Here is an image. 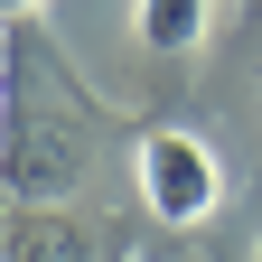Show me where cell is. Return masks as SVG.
<instances>
[{
  "label": "cell",
  "mask_w": 262,
  "mask_h": 262,
  "mask_svg": "<svg viewBox=\"0 0 262 262\" xmlns=\"http://www.w3.org/2000/svg\"><path fill=\"white\" fill-rule=\"evenodd\" d=\"M0 262H94V225L75 206H19L0 225Z\"/></svg>",
  "instance_id": "3957f363"
},
{
  "label": "cell",
  "mask_w": 262,
  "mask_h": 262,
  "mask_svg": "<svg viewBox=\"0 0 262 262\" xmlns=\"http://www.w3.org/2000/svg\"><path fill=\"white\" fill-rule=\"evenodd\" d=\"M38 47H10V75H0V187L19 196V206H56V196L84 187V122L56 103V94L38 84V66H28Z\"/></svg>",
  "instance_id": "6da1fadb"
},
{
  "label": "cell",
  "mask_w": 262,
  "mask_h": 262,
  "mask_svg": "<svg viewBox=\"0 0 262 262\" xmlns=\"http://www.w3.org/2000/svg\"><path fill=\"white\" fill-rule=\"evenodd\" d=\"M206 28H215V0H131L141 56H187V47H206Z\"/></svg>",
  "instance_id": "277c9868"
},
{
  "label": "cell",
  "mask_w": 262,
  "mask_h": 262,
  "mask_svg": "<svg viewBox=\"0 0 262 262\" xmlns=\"http://www.w3.org/2000/svg\"><path fill=\"white\" fill-rule=\"evenodd\" d=\"M253 262H262V253H253Z\"/></svg>",
  "instance_id": "8992f818"
},
{
  "label": "cell",
  "mask_w": 262,
  "mask_h": 262,
  "mask_svg": "<svg viewBox=\"0 0 262 262\" xmlns=\"http://www.w3.org/2000/svg\"><path fill=\"white\" fill-rule=\"evenodd\" d=\"M131 178H141V206L169 225V234H187V225H206V215L225 206V169H215V150L196 141V131H178V122L141 131Z\"/></svg>",
  "instance_id": "7a4b0ae2"
},
{
  "label": "cell",
  "mask_w": 262,
  "mask_h": 262,
  "mask_svg": "<svg viewBox=\"0 0 262 262\" xmlns=\"http://www.w3.org/2000/svg\"><path fill=\"white\" fill-rule=\"evenodd\" d=\"M28 10H38V0H0V28H19V19H28Z\"/></svg>",
  "instance_id": "5b68a950"
}]
</instances>
